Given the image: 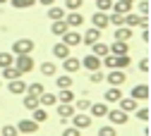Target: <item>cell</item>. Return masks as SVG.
Masks as SVG:
<instances>
[{
	"instance_id": "22",
	"label": "cell",
	"mask_w": 151,
	"mask_h": 136,
	"mask_svg": "<svg viewBox=\"0 0 151 136\" xmlns=\"http://www.w3.org/2000/svg\"><path fill=\"white\" fill-rule=\"evenodd\" d=\"M89 112H91V117H106L108 105H106V103H91V105H89Z\"/></svg>"
},
{
	"instance_id": "44",
	"label": "cell",
	"mask_w": 151,
	"mask_h": 136,
	"mask_svg": "<svg viewBox=\"0 0 151 136\" xmlns=\"http://www.w3.org/2000/svg\"><path fill=\"white\" fill-rule=\"evenodd\" d=\"M89 105H91V100H86V98H82V100L74 103V108H77L79 112H86V110H89Z\"/></svg>"
},
{
	"instance_id": "45",
	"label": "cell",
	"mask_w": 151,
	"mask_h": 136,
	"mask_svg": "<svg viewBox=\"0 0 151 136\" xmlns=\"http://www.w3.org/2000/svg\"><path fill=\"white\" fill-rule=\"evenodd\" d=\"M63 136H82V129H77V127H67V129H63Z\"/></svg>"
},
{
	"instance_id": "40",
	"label": "cell",
	"mask_w": 151,
	"mask_h": 136,
	"mask_svg": "<svg viewBox=\"0 0 151 136\" xmlns=\"http://www.w3.org/2000/svg\"><path fill=\"white\" fill-rule=\"evenodd\" d=\"M96 7H99V12H110L113 0H96Z\"/></svg>"
},
{
	"instance_id": "15",
	"label": "cell",
	"mask_w": 151,
	"mask_h": 136,
	"mask_svg": "<svg viewBox=\"0 0 151 136\" xmlns=\"http://www.w3.org/2000/svg\"><path fill=\"white\" fill-rule=\"evenodd\" d=\"M129 95H132L134 100H149V86H146V84H137V86H132Z\"/></svg>"
},
{
	"instance_id": "51",
	"label": "cell",
	"mask_w": 151,
	"mask_h": 136,
	"mask_svg": "<svg viewBox=\"0 0 151 136\" xmlns=\"http://www.w3.org/2000/svg\"><path fill=\"white\" fill-rule=\"evenodd\" d=\"M5 3H7V0H0V5H5Z\"/></svg>"
},
{
	"instance_id": "46",
	"label": "cell",
	"mask_w": 151,
	"mask_h": 136,
	"mask_svg": "<svg viewBox=\"0 0 151 136\" xmlns=\"http://www.w3.org/2000/svg\"><path fill=\"white\" fill-rule=\"evenodd\" d=\"M137 5H139V14L146 17L149 14V0H142V3H137Z\"/></svg>"
},
{
	"instance_id": "31",
	"label": "cell",
	"mask_w": 151,
	"mask_h": 136,
	"mask_svg": "<svg viewBox=\"0 0 151 136\" xmlns=\"http://www.w3.org/2000/svg\"><path fill=\"white\" fill-rule=\"evenodd\" d=\"M24 108L27 110H34V108H39V95H31V93H24Z\"/></svg>"
},
{
	"instance_id": "43",
	"label": "cell",
	"mask_w": 151,
	"mask_h": 136,
	"mask_svg": "<svg viewBox=\"0 0 151 136\" xmlns=\"http://www.w3.org/2000/svg\"><path fill=\"white\" fill-rule=\"evenodd\" d=\"M82 3H84V0H65V7L72 12V10H79V7H82Z\"/></svg>"
},
{
	"instance_id": "50",
	"label": "cell",
	"mask_w": 151,
	"mask_h": 136,
	"mask_svg": "<svg viewBox=\"0 0 151 136\" xmlns=\"http://www.w3.org/2000/svg\"><path fill=\"white\" fill-rule=\"evenodd\" d=\"M120 3H125V5H132V7H134V0H120Z\"/></svg>"
},
{
	"instance_id": "23",
	"label": "cell",
	"mask_w": 151,
	"mask_h": 136,
	"mask_svg": "<svg viewBox=\"0 0 151 136\" xmlns=\"http://www.w3.org/2000/svg\"><path fill=\"white\" fill-rule=\"evenodd\" d=\"M67 29H70V26H67L65 19H55V22L50 24V33H53V36H63Z\"/></svg>"
},
{
	"instance_id": "49",
	"label": "cell",
	"mask_w": 151,
	"mask_h": 136,
	"mask_svg": "<svg viewBox=\"0 0 151 136\" xmlns=\"http://www.w3.org/2000/svg\"><path fill=\"white\" fill-rule=\"evenodd\" d=\"M41 5H46V7H50V5H55V0H39Z\"/></svg>"
},
{
	"instance_id": "19",
	"label": "cell",
	"mask_w": 151,
	"mask_h": 136,
	"mask_svg": "<svg viewBox=\"0 0 151 136\" xmlns=\"http://www.w3.org/2000/svg\"><path fill=\"white\" fill-rule=\"evenodd\" d=\"M122 98V91H120V86H110L106 93H103V100L106 103H118Z\"/></svg>"
},
{
	"instance_id": "12",
	"label": "cell",
	"mask_w": 151,
	"mask_h": 136,
	"mask_svg": "<svg viewBox=\"0 0 151 136\" xmlns=\"http://www.w3.org/2000/svg\"><path fill=\"white\" fill-rule=\"evenodd\" d=\"M65 22H67V26H70V29H77V26H82V24H84V17H82V12H79V10H72L70 14H65Z\"/></svg>"
},
{
	"instance_id": "47",
	"label": "cell",
	"mask_w": 151,
	"mask_h": 136,
	"mask_svg": "<svg viewBox=\"0 0 151 136\" xmlns=\"http://www.w3.org/2000/svg\"><path fill=\"white\" fill-rule=\"evenodd\" d=\"M134 112H137V117H139L142 122H146V120H149V110H146V108H142V110H134Z\"/></svg>"
},
{
	"instance_id": "35",
	"label": "cell",
	"mask_w": 151,
	"mask_h": 136,
	"mask_svg": "<svg viewBox=\"0 0 151 136\" xmlns=\"http://www.w3.org/2000/svg\"><path fill=\"white\" fill-rule=\"evenodd\" d=\"M46 88H43V84L41 81H34V84H27V93H31V95H41Z\"/></svg>"
},
{
	"instance_id": "36",
	"label": "cell",
	"mask_w": 151,
	"mask_h": 136,
	"mask_svg": "<svg viewBox=\"0 0 151 136\" xmlns=\"http://www.w3.org/2000/svg\"><path fill=\"white\" fill-rule=\"evenodd\" d=\"M12 62H14V55H12V53H0V69L10 67Z\"/></svg>"
},
{
	"instance_id": "4",
	"label": "cell",
	"mask_w": 151,
	"mask_h": 136,
	"mask_svg": "<svg viewBox=\"0 0 151 136\" xmlns=\"http://www.w3.org/2000/svg\"><path fill=\"white\" fill-rule=\"evenodd\" d=\"M12 65L19 69L22 74H29V72L34 69V57H31V53H29V55H17Z\"/></svg>"
},
{
	"instance_id": "38",
	"label": "cell",
	"mask_w": 151,
	"mask_h": 136,
	"mask_svg": "<svg viewBox=\"0 0 151 136\" xmlns=\"http://www.w3.org/2000/svg\"><path fill=\"white\" fill-rule=\"evenodd\" d=\"M19 131H17V127L14 124H5L3 129H0V136H17Z\"/></svg>"
},
{
	"instance_id": "8",
	"label": "cell",
	"mask_w": 151,
	"mask_h": 136,
	"mask_svg": "<svg viewBox=\"0 0 151 136\" xmlns=\"http://www.w3.org/2000/svg\"><path fill=\"white\" fill-rule=\"evenodd\" d=\"M106 117L110 120V124H113V127H120V124H125V122H127V112H122V110L118 108V110H108V112H106Z\"/></svg>"
},
{
	"instance_id": "29",
	"label": "cell",
	"mask_w": 151,
	"mask_h": 136,
	"mask_svg": "<svg viewBox=\"0 0 151 136\" xmlns=\"http://www.w3.org/2000/svg\"><path fill=\"white\" fill-rule=\"evenodd\" d=\"M60 103H74V91L72 88H60V93L55 95Z\"/></svg>"
},
{
	"instance_id": "48",
	"label": "cell",
	"mask_w": 151,
	"mask_h": 136,
	"mask_svg": "<svg viewBox=\"0 0 151 136\" xmlns=\"http://www.w3.org/2000/svg\"><path fill=\"white\" fill-rule=\"evenodd\" d=\"M139 69H142L144 74L149 72V60H146V57H144V60H139Z\"/></svg>"
},
{
	"instance_id": "5",
	"label": "cell",
	"mask_w": 151,
	"mask_h": 136,
	"mask_svg": "<svg viewBox=\"0 0 151 136\" xmlns=\"http://www.w3.org/2000/svg\"><path fill=\"white\" fill-rule=\"evenodd\" d=\"M60 38H63V43H65V46H70V48H74V46H82V33H79L77 29H67V31H65Z\"/></svg>"
},
{
	"instance_id": "41",
	"label": "cell",
	"mask_w": 151,
	"mask_h": 136,
	"mask_svg": "<svg viewBox=\"0 0 151 136\" xmlns=\"http://www.w3.org/2000/svg\"><path fill=\"white\" fill-rule=\"evenodd\" d=\"M89 81H91V84H101V81H103V72H101V69H93V72L89 74Z\"/></svg>"
},
{
	"instance_id": "10",
	"label": "cell",
	"mask_w": 151,
	"mask_h": 136,
	"mask_svg": "<svg viewBox=\"0 0 151 136\" xmlns=\"http://www.w3.org/2000/svg\"><path fill=\"white\" fill-rule=\"evenodd\" d=\"M63 69H65V74H77V72L82 69V62L77 60V57H72V55H67L65 60H63Z\"/></svg>"
},
{
	"instance_id": "14",
	"label": "cell",
	"mask_w": 151,
	"mask_h": 136,
	"mask_svg": "<svg viewBox=\"0 0 151 136\" xmlns=\"http://www.w3.org/2000/svg\"><path fill=\"white\" fill-rule=\"evenodd\" d=\"M82 62V67L84 69H89V72H93V69H101V57H96L93 53H89L84 60H79Z\"/></svg>"
},
{
	"instance_id": "20",
	"label": "cell",
	"mask_w": 151,
	"mask_h": 136,
	"mask_svg": "<svg viewBox=\"0 0 151 136\" xmlns=\"http://www.w3.org/2000/svg\"><path fill=\"white\" fill-rule=\"evenodd\" d=\"M55 103H58L55 93H48V91H43V93L39 95V105H41V108H53Z\"/></svg>"
},
{
	"instance_id": "30",
	"label": "cell",
	"mask_w": 151,
	"mask_h": 136,
	"mask_svg": "<svg viewBox=\"0 0 151 136\" xmlns=\"http://www.w3.org/2000/svg\"><path fill=\"white\" fill-rule=\"evenodd\" d=\"M31 112H34V117H31V120H34V122H39V124L48 120V112H46V108H41V105H39V108H34Z\"/></svg>"
},
{
	"instance_id": "11",
	"label": "cell",
	"mask_w": 151,
	"mask_h": 136,
	"mask_svg": "<svg viewBox=\"0 0 151 136\" xmlns=\"http://www.w3.org/2000/svg\"><path fill=\"white\" fill-rule=\"evenodd\" d=\"M17 131H19V134H36V131H39V122L19 120V122H17Z\"/></svg>"
},
{
	"instance_id": "24",
	"label": "cell",
	"mask_w": 151,
	"mask_h": 136,
	"mask_svg": "<svg viewBox=\"0 0 151 136\" xmlns=\"http://www.w3.org/2000/svg\"><path fill=\"white\" fill-rule=\"evenodd\" d=\"M132 31L134 29H129V26H118L115 29V41H132Z\"/></svg>"
},
{
	"instance_id": "34",
	"label": "cell",
	"mask_w": 151,
	"mask_h": 136,
	"mask_svg": "<svg viewBox=\"0 0 151 136\" xmlns=\"http://www.w3.org/2000/svg\"><path fill=\"white\" fill-rule=\"evenodd\" d=\"M110 10H113V12H118V14H127V12H132V5H125V3H120V0H115Z\"/></svg>"
},
{
	"instance_id": "28",
	"label": "cell",
	"mask_w": 151,
	"mask_h": 136,
	"mask_svg": "<svg viewBox=\"0 0 151 136\" xmlns=\"http://www.w3.org/2000/svg\"><path fill=\"white\" fill-rule=\"evenodd\" d=\"M19 76H22V72L17 69L14 65H10V67H5V69H3V79H7V81H12V79H19Z\"/></svg>"
},
{
	"instance_id": "1",
	"label": "cell",
	"mask_w": 151,
	"mask_h": 136,
	"mask_svg": "<svg viewBox=\"0 0 151 136\" xmlns=\"http://www.w3.org/2000/svg\"><path fill=\"white\" fill-rule=\"evenodd\" d=\"M132 65L129 55H103L101 57V67H108V69H127Z\"/></svg>"
},
{
	"instance_id": "37",
	"label": "cell",
	"mask_w": 151,
	"mask_h": 136,
	"mask_svg": "<svg viewBox=\"0 0 151 136\" xmlns=\"http://www.w3.org/2000/svg\"><path fill=\"white\" fill-rule=\"evenodd\" d=\"M55 69H58V65H55V62H43V65H41V74H43V76H53Z\"/></svg>"
},
{
	"instance_id": "2",
	"label": "cell",
	"mask_w": 151,
	"mask_h": 136,
	"mask_svg": "<svg viewBox=\"0 0 151 136\" xmlns=\"http://www.w3.org/2000/svg\"><path fill=\"white\" fill-rule=\"evenodd\" d=\"M122 24L125 26H129V29H137V26H149V22H146V17H142V14H137V12H127V14H122Z\"/></svg>"
},
{
	"instance_id": "6",
	"label": "cell",
	"mask_w": 151,
	"mask_h": 136,
	"mask_svg": "<svg viewBox=\"0 0 151 136\" xmlns=\"http://www.w3.org/2000/svg\"><path fill=\"white\" fill-rule=\"evenodd\" d=\"M103 81H108L110 86H122L127 79H125V72L122 69H110L108 76H103Z\"/></svg>"
},
{
	"instance_id": "16",
	"label": "cell",
	"mask_w": 151,
	"mask_h": 136,
	"mask_svg": "<svg viewBox=\"0 0 151 136\" xmlns=\"http://www.w3.org/2000/svg\"><path fill=\"white\" fill-rule=\"evenodd\" d=\"M72 115H74V105H72V103H60V105H58V117H60V122H70Z\"/></svg>"
},
{
	"instance_id": "33",
	"label": "cell",
	"mask_w": 151,
	"mask_h": 136,
	"mask_svg": "<svg viewBox=\"0 0 151 136\" xmlns=\"http://www.w3.org/2000/svg\"><path fill=\"white\" fill-rule=\"evenodd\" d=\"M55 84H58V88H72V74H63L55 79Z\"/></svg>"
},
{
	"instance_id": "42",
	"label": "cell",
	"mask_w": 151,
	"mask_h": 136,
	"mask_svg": "<svg viewBox=\"0 0 151 136\" xmlns=\"http://www.w3.org/2000/svg\"><path fill=\"white\" fill-rule=\"evenodd\" d=\"M108 24H115V26H122V14H118V12H113V14H108Z\"/></svg>"
},
{
	"instance_id": "39",
	"label": "cell",
	"mask_w": 151,
	"mask_h": 136,
	"mask_svg": "<svg viewBox=\"0 0 151 136\" xmlns=\"http://www.w3.org/2000/svg\"><path fill=\"white\" fill-rule=\"evenodd\" d=\"M99 136H118V131H115V127H113V124H106V127L99 129Z\"/></svg>"
},
{
	"instance_id": "3",
	"label": "cell",
	"mask_w": 151,
	"mask_h": 136,
	"mask_svg": "<svg viewBox=\"0 0 151 136\" xmlns=\"http://www.w3.org/2000/svg\"><path fill=\"white\" fill-rule=\"evenodd\" d=\"M34 41L31 38H19V41H14L12 43V55H29V53H34Z\"/></svg>"
},
{
	"instance_id": "7",
	"label": "cell",
	"mask_w": 151,
	"mask_h": 136,
	"mask_svg": "<svg viewBox=\"0 0 151 136\" xmlns=\"http://www.w3.org/2000/svg\"><path fill=\"white\" fill-rule=\"evenodd\" d=\"M70 120H72V127H77V129L91 127V115H86V112H74Z\"/></svg>"
},
{
	"instance_id": "13",
	"label": "cell",
	"mask_w": 151,
	"mask_h": 136,
	"mask_svg": "<svg viewBox=\"0 0 151 136\" xmlns=\"http://www.w3.org/2000/svg\"><path fill=\"white\" fill-rule=\"evenodd\" d=\"M91 26H96V29L103 31V29L108 26V12H99V10H96V12L91 14Z\"/></svg>"
},
{
	"instance_id": "25",
	"label": "cell",
	"mask_w": 151,
	"mask_h": 136,
	"mask_svg": "<svg viewBox=\"0 0 151 136\" xmlns=\"http://www.w3.org/2000/svg\"><path fill=\"white\" fill-rule=\"evenodd\" d=\"M53 55L58 57V60H65V57L70 55V46H65V43H55V46H53Z\"/></svg>"
},
{
	"instance_id": "17",
	"label": "cell",
	"mask_w": 151,
	"mask_h": 136,
	"mask_svg": "<svg viewBox=\"0 0 151 136\" xmlns=\"http://www.w3.org/2000/svg\"><path fill=\"white\" fill-rule=\"evenodd\" d=\"M7 88H10L12 95H24V93H27V84L22 81V76H19V79H12V81L7 84Z\"/></svg>"
},
{
	"instance_id": "32",
	"label": "cell",
	"mask_w": 151,
	"mask_h": 136,
	"mask_svg": "<svg viewBox=\"0 0 151 136\" xmlns=\"http://www.w3.org/2000/svg\"><path fill=\"white\" fill-rule=\"evenodd\" d=\"M7 3H12L14 10H27V7H34L36 0H7Z\"/></svg>"
},
{
	"instance_id": "9",
	"label": "cell",
	"mask_w": 151,
	"mask_h": 136,
	"mask_svg": "<svg viewBox=\"0 0 151 136\" xmlns=\"http://www.w3.org/2000/svg\"><path fill=\"white\" fill-rule=\"evenodd\" d=\"M96 41H101V29L89 26V29L82 33V43H84V46H91V43H96Z\"/></svg>"
},
{
	"instance_id": "26",
	"label": "cell",
	"mask_w": 151,
	"mask_h": 136,
	"mask_svg": "<svg viewBox=\"0 0 151 136\" xmlns=\"http://www.w3.org/2000/svg\"><path fill=\"white\" fill-rule=\"evenodd\" d=\"M48 19H50V22H55V19H65V7L50 5V7H48Z\"/></svg>"
},
{
	"instance_id": "27",
	"label": "cell",
	"mask_w": 151,
	"mask_h": 136,
	"mask_svg": "<svg viewBox=\"0 0 151 136\" xmlns=\"http://www.w3.org/2000/svg\"><path fill=\"white\" fill-rule=\"evenodd\" d=\"M89 48H91V53L96 55V57H103V55H108V43H101V41H96V43H91Z\"/></svg>"
},
{
	"instance_id": "18",
	"label": "cell",
	"mask_w": 151,
	"mask_h": 136,
	"mask_svg": "<svg viewBox=\"0 0 151 136\" xmlns=\"http://www.w3.org/2000/svg\"><path fill=\"white\" fill-rule=\"evenodd\" d=\"M108 53L110 55H127L129 53V43L127 41H115L113 46H108Z\"/></svg>"
},
{
	"instance_id": "21",
	"label": "cell",
	"mask_w": 151,
	"mask_h": 136,
	"mask_svg": "<svg viewBox=\"0 0 151 136\" xmlns=\"http://www.w3.org/2000/svg\"><path fill=\"white\" fill-rule=\"evenodd\" d=\"M118 103H120V110H122V112H127V115L137 110V100L132 98V95H127V98H120Z\"/></svg>"
}]
</instances>
